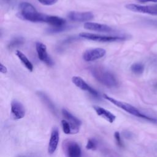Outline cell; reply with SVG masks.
Masks as SVG:
<instances>
[{"instance_id": "cell-24", "label": "cell", "mask_w": 157, "mask_h": 157, "mask_svg": "<svg viewBox=\"0 0 157 157\" xmlns=\"http://www.w3.org/2000/svg\"><path fill=\"white\" fill-rule=\"evenodd\" d=\"M114 137H115V140L117 142V145L119 146V147H122L123 146V143L121 142V137H120V134L119 132H115L114 133Z\"/></svg>"}, {"instance_id": "cell-9", "label": "cell", "mask_w": 157, "mask_h": 157, "mask_svg": "<svg viewBox=\"0 0 157 157\" xmlns=\"http://www.w3.org/2000/svg\"><path fill=\"white\" fill-rule=\"evenodd\" d=\"M36 49L39 59L45 63L48 66H51L53 64L52 59L47 52V47L44 44L40 42H37L36 43Z\"/></svg>"}, {"instance_id": "cell-25", "label": "cell", "mask_w": 157, "mask_h": 157, "mask_svg": "<svg viewBox=\"0 0 157 157\" xmlns=\"http://www.w3.org/2000/svg\"><path fill=\"white\" fill-rule=\"evenodd\" d=\"M0 71L1 73H3V74L6 73L7 71L6 67L5 66H4L2 63H1V64H0Z\"/></svg>"}, {"instance_id": "cell-2", "label": "cell", "mask_w": 157, "mask_h": 157, "mask_svg": "<svg viewBox=\"0 0 157 157\" xmlns=\"http://www.w3.org/2000/svg\"><path fill=\"white\" fill-rule=\"evenodd\" d=\"M93 76L102 85L109 88L117 86L118 82L114 75L108 70L99 66H93L90 68Z\"/></svg>"}, {"instance_id": "cell-6", "label": "cell", "mask_w": 157, "mask_h": 157, "mask_svg": "<svg viewBox=\"0 0 157 157\" xmlns=\"http://www.w3.org/2000/svg\"><path fill=\"white\" fill-rule=\"evenodd\" d=\"M125 7L132 12H139L143 13L150 14L152 15H157V9L153 6H142L136 4H128L125 6Z\"/></svg>"}, {"instance_id": "cell-8", "label": "cell", "mask_w": 157, "mask_h": 157, "mask_svg": "<svg viewBox=\"0 0 157 157\" xmlns=\"http://www.w3.org/2000/svg\"><path fill=\"white\" fill-rule=\"evenodd\" d=\"M106 50L102 48H95L86 50L83 54V59L85 61H93L105 56Z\"/></svg>"}, {"instance_id": "cell-11", "label": "cell", "mask_w": 157, "mask_h": 157, "mask_svg": "<svg viewBox=\"0 0 157 157\" xmlns=\"http://www.w3.org/2000/svg\"><path fill=\"white\" fill-rule=\"evenodd\" d=\"M72 81L77 87L79 88L82 90L88 92L94 97H99V93H98V91L93 88L91 86H90L88 84H87L86 82H85V81L81 77L78 76H74L72 78Z\"/></svg>"}, {"instance_id": "cell-29", "label": "cell", "mask_w": 157, "mask_h": 157, "mask_svg": "<svg viewBox=\"0 0 157 157\" xmlns=\"http://www.w3.org/2000/svg\"><path fill=\"white\" fill-rule=\"evenodd\" d=\"M156 88H157V84H156Z\"/></svg>"}, {"instance_id": "cell-10", "label": "cell", "mask_w": 157, "mask_h": 157, "mask_svg": "<svg viewBox=\"0 0 157 157\" xmlns=\"http://www.w3.org/2000/svg\"><path fill=\"white\" fill-rule=\"evenodd\" d=\"M62 114L63 117L66 118L65 120H66L70 124L72 129V133H77L79 131L80 127L82 124L81 121L74 115H73L69 111H67L66 109H62Z\"/></svg>"}, {"instance_id": "cell-17", "label": "cell", "mask_w": 157, "mask_h": 157, "mask_svg": "<svg viewBox=\"0 0 157 157\" xmlns=\"http://www.w3.org/2000/svg\"><path fill=\"white\" fill-rule=\"evenodd\" d=\"M24 43V39L21 37H17L10 40L7 45V48L10 50L17 47Z\"/></svg>"}, {"instance_id": "cell-4", "label": "cell", "mask_w": 157, "mask_h": 157, "mask_svg": "<svg viewBox=\"0 0 157 157\" xmlns=\"http://www.w3.org/2000/svg\"><path fill=\"white\" fill-rule=\"evenodd\" d=\"M79 37L88 40L101 42H115L119 40H123L126 39L125 36H102L96 34L88 33H82L79 34Z\"/></svg>"}, {"instance_id": "cell-22", "label": "cell", "mask_w": 157, "mask_h": 157, "mask_svg": "<svg viewBox=\"0 0 157 157\" xmlns=\"http://www.w3.org/2000/svg\"><path fill=\"white\" fill-rule=\"evenodd\" d=\"M86 148L88 150H94L97 148V142L94 139H90L86 145Z\"/></svg>"}, {"instance_id": "cell-15", "label": "cell", "mask_w": 157, "mask_h": 157, "mask_svg": "<svg viewBox=\"0 0 157 157\" xmlns=\"http://www.w3.org/2000/svg\"><path fill=\"white\" fill-rule=\"evenodd\" d=\"M93 109L98 115L104 118L109 123H112L115 120L116 116L114 114H113L111 112L105 109L104 108H102L99 106H94Z\"/></svg>"}, {"instance_id": "cell-28", "label": "cell", "mask_w": 157, "mask_h": 157, "mask_svg": "<svg viewBox=\"0 0 157 157\" xmlns=\"http://www.w3.org/2000/svg\"><path fill=\"white\" fill-rule=\"evenodd\" d=\"M4 1H5V2H9V1H10L11 0H3Z\"/></svg>"}, {"instance_id": "cell-5", "label": "cell", "mask_w": 157, "mask_h": 157, "mask_svg": "<svg viewBox=\"0 0 157 157\" xmlns=\"http://www.w3.org/2000/svg\"><path fill=\"white\" fill-rule=\"evenodd\" d=\"M63 149L66 157H82V150L75 141L67 140L63 142Z\"/></svg>"}, {"instance_id": "cell-7", "label": "cell", "mask_w": 157, "mask_h": 157, "mask_svg": "<svg viewBox=\"0 0 157 157\" xmlns=\"http://www.w3.org/2000/svg\"><path fill=\"white\" fill-rule=\"evenodd\" d=\"M67 17L73 21L85 22L92 20L94 18V15L91 12L71 11L68 12Z\"/></svg>"}, {"instance_id": "cell-20", "label": "cell", "mask_w": 157, "mask_h": 157, "mask_svg": "<svg viewBox=\"0 0 157 157\" xmlns=\"http://www.w3.org/2000/svg\"><path fill=\"white\" fill-rule=\"evenodd\" d=\"M69 28V26H53L47 29V32L49 33H56L64 31Z\"/></svg>"}, {"instance_id": "cell-23", "label": "cell", "mask_w": 157, "mask_h": 157, "mask_svg": "<svg viewBox=\"0 0 157 157\" xmlns=\"http://www.w3.org/2000/svg\"><path fill=\"white\" fill-rule=\"evenodd\" d=\"M39 2H40L43 5L45 6H52L55 4L58 0H37Z\"/></svg>"}, {"instance_id": "cell-19", "label": "cell", "mask_w": 157, "mask_h": 157, "mask_svg": "<svg viewBox=\"0 0 157 157\" xmlns=\"http://www.w3.org/2000/svg\"><path fill=\"white\" fill-rule=\"evenodd\" d=\"M38 95L41 98V99L44 101V102L52 110L55 111V107L51 101L49 99V98L47 97V95H45L44 93L42 92H38Z\"/></svg>"}, {"instance_id": "cell-26", "label": "cell", "mask_w": 157, "mask_h": 157, "mask_svg": "<svg viewBox=\"0 0 157 157\" xmlns=\"http://www.w3.org/2000/svg\"><path fill=\"white\" fill-rule=\"evenodd\" d=\"M137 1L140 2H157V0H137Z\"/></svg>"}, {"instance_id": "cell-18", "label": "cell", "mask_w": 157, "mask_h": 157, "mask_svg": "<svg viewBox=\"0 0 157 157\" xmlns=\"http://www.w3.org/2000/svg\"><path fill=\"white\" fill-rule=\"evenodd\" d=\"M131 70L136 74H141L144 71V66L140 63H136L131 66Z\"/></svg>"}, {"instance_id": "cell-12", "label": "cell", "mask_w": 157, "mask_h": 157, "mask_svg": "<svg viewBox=\"0 0 157 157\" xmlns=\"http://www.w3.org/2000/svg\"><path fill=\"white\" fill-rule=\"evenodd\" d=\"M11 113L16 120L21 119L25 117V109L23 104L17 100H13L11 102Z\"/></svg>"}, {"instance_id": "cell-27", "label": "cell", "mask_w": 157, "mask_h": 157, "mask_svg": "<svg viewBox=\"0 0 157 157\" xmlns=\"http://www.w3.org/2000/svg\"><path fill=\"white\" fill-rule=\"evenodd\" d=\"M155 8H156V9H157V4H155V5H154V6H153Z\"/></svg>"}, {"instance_id": "cell-1", "label": "cell", "mask_w": 157, "mask_h": 157, "mask_svg": "<svg viewBox=\"0 0 157 157\" xmlns=\"http://www.w3.org/2000/svg\"><path fill=\"white\" fill-rule=\"evenodd\" d=\"M19 9L20 16L24 20L32 22H48V15L37 12L32 4L27 2L20 3Z\"/></svg>"}, {"instance_id": "cell-16", "label": "cell", "mask_w": 157, "mask_h": 157, "mask_svg": "<svg viewBox=\"0 0 157 157\" xmlns=\"http://www.w3.org/2000/svg\"><path fill=\"white\" fill-rule=\"evenodd\" d=\"M16 55L19 58V59L21 61V62L23 63V64L29 71H33V65L31 63V61L28 59V58L26 56L25 54H23L19 50L16 51Z\"/></svg>"}, {"instance_id": "cell-14", "label": "cell", "mask_w": 157, "mask_h": 157, "mask_svg": "<svg viewBox=\"0 0 157 157\" xmlns=\"http://www.w3.org/2000/svg\"><path fill=\"white\" fill-rule=\"evenodd\" d=\"M84 28L86 29L103 33H109L112 30L111 27L108 25L93 22H86L84 24Z\"/></svg>"}, {"instance_id": "cell-13", "label": "cell", "mask_w": 157, "mask_h": 157, "mask_svg": "<svg viewBox=\"0 0 157 157\" xmlns=\"http://www.w3.org/2000/svg\"><path fill=\"white\" fill-rule=\"evenodd\" d=\"M59 131L57 128H54L51 132L50 138L48 145V153L50 155L56 151L59 142Z\"/></svg>"}, {"instance_id": "cell-21", "label": "cell", "mask_w": 157, "mask_h": 157, "mask_svg": "<svg viewBox=\"0 0 157 157\" xmlns=\"http://www.w3.org/2000/svg\"><path fill=\"white\" fill-rule=\"evenodd\" d=\"M61 126H62L63 131L65 134H69L72 133V129H71L70 124L66 120L64 119L61 120Z\"/></svg>"}, {"instance_id": "cell-3", "label": "cell", "mask_w": 157, "mask_h": 157, "mask_svg": "<svg viewBox=\"0 0 157 157\" xmlns=\"http://www.w3.org/2000/svg\"><path fill=\"white\" fill-rule=\"evenodd\" d=\"M104 98L109 101V102H110L111 103H112L113 105H116L117 107L124 110V111H126V112L134 115V116H136V117H139V118H144V119H146L147 120H149L150 121H153V122H156V120L154 118H151V117H149L144 114H143L142 113H141L140 112H139L136 107H134V106H132V105L128 104V103H126V102H122V101H118V100H117L105 94H104L103 95Z\"/></svg>"}]
</instances>
